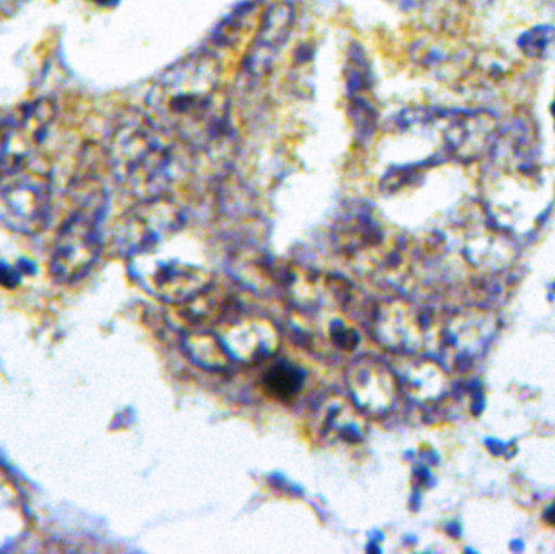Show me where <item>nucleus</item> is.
Here are the masks:
<instances>
[{
    "label": "nucleus",
    "instance_id": "obj_14",
    "mask_svg": "<svg viewBox=\"0 0 555 554\" xmlns=\"http://www.w3.org/2000/svg\"><path fill=\"white\" fill-rule=\"evenodd\" d=\"M349 116H351L352 126H354V132L359 140H367L374 133L377 114L372 104L361 94L352 96Z\"/></svg>",
    "mask_w": 555,
    "mask_h": 554
},
{
    "label": "nucleus",
    "instance_id": "obj_5",
    "mask_svg": "<svg viewBox=\"0 0 555 554\" xmlns=\"http://www.w3.org/2000/svg\"><path fill=\"white\" fill-rule=\"evenodd\" d=\"M130 272L137 282L156 298L168 302H185L210 286L207 267L181 256H171L163 243L129 256Z\"/></svg>",
    "mask_w": 555,
    "mask_h": 554
},
{
    "label": "nucleus",
    "instance_id": "obj_18",
    "mask_svg": "<svg viewBox=\"0 0 555 554\" xmlns=\"http://www.w3.org/2000/svg\"><path fill=\"white\" fill-rule=\"evenodd\" d=\"M94 2L101 3V5H109V3H114L116 0H94Z\"/></svg>",
    "mask_w": 555,
    "mask_h": 554
},
{
    "label": "nucleus",
    "instance_id": "obj_16",
    "mask_svg": "<svg viewBox=\"0 0 555 554\" xmlns=\"http://www.w3.org/2000/svg\"><path fill=\"white\" fill-rule=\"evenodd\" d=\"M349 52L348 67H346V83H348L349 93L352 96L361 94L362 91L369 90L371 77H369V64L364 54L358 48Z\"/></svg>",
    "mask_w": 555,
    "mask_h": 554
},
{
    "label": "nucleus",
    "instance_id": "obj_17",
    "mask_svg": "<svg viewBox=\"0 0 555 554\" xmlns=\"http://www.w3.org/2000/svg\"><path fill=\"white\" fill-rule=\"evenodd\" d=\"M15 123L16 114H0V171L15 158L13 146H15Z\"/></svg>",
    "mask_w": 555,
    "mask_h": 554
},
{
    "label": "nucleus",
    "instance_id": "obj_9",
    "mask_svg": "<svg viewBox=\"0 0 555 554\" xmlns=\"http://www.w3.org/2000/svg\"><path fill=\"white\" fill-rule=\"evenodd\" d=\"M294 18H296L294 7L287 2L273 3L267 10L247 59V68L250 74L260 77L272 68L278 52L286 44L293 31Z\"/></svg>",
    "mask_w": 555,
    "mask_h": 554
},
{
    "label": "nucleus",
    "instance_id": "obj_3",
    "mask_svg": "<svg viewBox=\"0 0 555 554\" xmlns=\"http://www.w3.org/2000/svg\"><path fill=\"white\" fill-rule=\"evenodd\" d=\"M51 210V176L29 156L13 159L0 171V223L16 233H41Z\"/></svg>",
    "mask_w": 555,
    "mask_h": 554
},
{
    "label": "nucleus",
    "instance_id": "obj_10",
    "mask_svg": "<svg viewBox=\"0 0 555 554\" xmlns=\"http://www.w3.org/2000/svg\"><path fill=\"white\" fill-rule=\"evenodd\" d=\"M374 334L391 350H411L420 342V318L404 302H385L375 314Z\"/></svg>",
    "mask_w": 555,
    "mask_h": 554
},
{
    "label": "nucleus",
    "instance_id": "obj_11",
    "mask_svg": "<svg viewBox=\"0 0 555 554\" xmlns=\"http://www.w3.org/2000/svg\"><path fill=\"white\" fill-rule=\"evenodd\" d=\"M320 431L332 441L354 442L362 441L365 436V426L361 416L348 403L333 400L323 407L320 415Z\"/></svg>",
    "mask_w": 555,
    "mask_h": 554
},
{
    "label": "nucleus",
    "instance_id": "obj_13",
    "mask_svg": "<svg viewBox=\"0 0 555 554\" xmlns=\"http://www.w3.org/2000/svg\"><path fill=\"white\" fill-rule=\"evenodd\" d=\"M404 387L414 399L427 400L429 397L436 396L437 389H439V374L434 368L421 364L406 374Z\"/></svg>",
    "mask_w": 555,
    "mask_h": 554
},
{
    "label": "nucleus",
    "instance_id": "obj_2",
    "mask_svg": "<svg viewBox=\"0 0 555 554\" xmlns=\"http://www.w3.org/2000/svg\"><path fill=\"white\" fill-rule=\"evenodd\" d=\"M182 143L149 114L120 120L109 140V163L120 184L142 201L162 197L181 172Z\"/></svg>",
    "mask_w": 555,
    "mask_h": 554
},
{
    "label": "nucleus",
    "instance_id": "obj_12",
    "mask_svg": "<svg viewBox=\"0 0 555 554\" xmlns=\"http://www.w3.org/2000/svg\"><path fill=\"white\" fill-rule=\"evenodd\" d=\"M185 350L202 366L221 370L228 364L227 348L223 342L208 334H192L185 338Z\"/></svg>",
    "mask_w": 555,
    "mask_h": 554
},
{
    "label": "nucleus",
    "instance_id": "obj_15",
    "mask_svg": "<svg viewBox=\"0 0 555 554\" xmlns=\"http://www.w3.org/2000/svg\"><path fill=\"white\" fill-rule=\"evenodd\" d=\"M555 44V28L553 26H537L521 36L518 46L525 54L533 59H541L550 54Z\"/></svg>",
    "mask_w": 555,
    "mask_h": 554
},
{
    "label": "nucleus",
    "instance_id": "obj_19",
    "mask_svg": "<svg viewBox=\"0 0 555 554\" xmlns=\"http://www.w3.org/2000/svg\"><path fill=\"white\" fill-rule=\"evenodd\" d=\"M553 113H554V117H555V103H554V106H553Z\"/></svg>",
    "mask_w": 555,
    "mask_h": 554
},
{
    "label": "nucleus",
    "instance_id": "obj_6",
    "mask_svg": "<svg viewBox=\"0 0 555 554\" xmlns=\"http://www.w3.org/2000/svg\"><path fill=\"white\" fill-rule=\"evenodd\" d=\"M346 383L358 410L369 415H385L397 402V377L384 361L375 358L354 361L348 370Z\"/></svg>",
    "mask_w": 555,
    "mask_h": 554
},
{
    "label": "nucleus",
    "instance_id": "obj_1",
    "mask_svg": "<svg viewBox=\"0 0 555 554\" xmlns=\"http://www.w3.org/2000/svg\"><path fill=\"white\" fill-rule=\"evenodd\" d=\"M146 104L149 116L191 152H210L230 133V101L214 55L192 54L163 72Z\"/></svg>",
    "mask_w": 555,
    "mask_h": 554
},
{
    "label": "nucleus",
    "instance_id": "obj_7",
    "mask_svg": "<svg viewBox=\"0 0 555 554\" xmlns=\"http://www.w3.org/2000/svg\"><path fill=\"white\" fill-rule=\"evenodd\" d=\"M446 132V152L459 159H478L491 153L501 133V124L488 111H455L449 113Z\"/></svg>",
    "mask_w": 555,
    "mask_h": 554
},
{
    "label": "nucleus",
    "instance_id": "obj_8",
    "mask_svg": "<svg viewBox=\"0 0 555 554\" xmlns=\"http://www.w3.org/2000/svg\"><path fill=\"white\" fill-rule=\"evenodd\" d=\"M221 342L228 355L243 363H259L275 353L280 337L275 325L262 318H246L224 328Z\"/></svg>",
    "mask_w": 555,
    "mask_h": 554
},
{
    "label": "nucleus",
    "instance_id": "obj_4",
    "mask_svg": "<svg viewBox=\"0 0 555 554\" xmlns=\"http://www.w3.org/2000/svg\"><path fill=\"white\" fill-rule=\"evenodd\" d=\"M104 205L103 192L91 189L62 224L51 253V275L55 282H78L96 262L101 253L100 223Z\"/></svg>",
    "mask_w": 555,
    "mask_h": 554
}]
</instances>
